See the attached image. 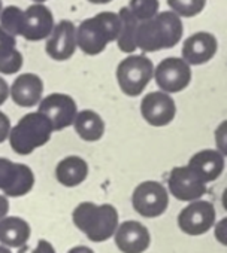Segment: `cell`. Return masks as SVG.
Masks as SVG:
<instances>
[{
	"label": "cell",
	"mask_w": 227,
	"mask_h": 253,
	"mask_svg": "<svg viewBox=\"0 0 227 253\" xmlns=\"http://www.w3.org/2000/svg\"><path fill=\"white\" fill-rule=\"evenodd\" d=\"M184 33L181 18L172 11L157 14L154 18L139 23L136 32V48L144 52H156L173 48Z\"/></svg>",
	"instance_id": "1"
},
{
	"label": "cell",
	"mask_w": 227,
	"mask_h": 253,
	"mask_svg": "<svg viewBox=\"0 0 227 253\" xmlns=\"http://www.w3.org/2000/svg\"><path fill=\"white\" fill-rule=\"evenodd\" d=\"M75 226L84 232L88 240L103 243L115 234L118 228V211L111 204L81 203L72 213Z\"/></svg>",
	"instance_id": "2"
},
{
	"label": "cell",
	"mask_w": 227,
	"mask_h": 253,
	"mask_svg": "<svg viewBox=\"0 0 227 253\" xmlns=\"http://www.w3.org/2000/svg\"><path fill=\"white\" fill-rule=\"evenodd\" d=\"M121 21L118 14L100 12L88 18L76 29V46L87 55H97L105 51L109 42L118 39Z\"/></svg>",
	"instance_id": "3"
},
{
	"label": "cell",
	"mask_w": 227,
	"mask_h": 253,
	"mask_svg": "<svg viewBox=\"0 0 227 253\" xmlns=\"http://www.w3.org/2000/svg\"><path fill=\"white\" fill-rule=\"evenodd\" d=\"M53 134V125L41 112L24 115L9 131V143L15 154L29 155L35 149L47 145Z\"/></svg>",
	"instance_id": "4"
},
{
	"label": "cell",
	"mask_w": 227,
	"mask_h": 253,
	"mask_svg": "<svg viewBox=\"0 0 227 253\" xmlns=\"http://www.w3.org/2000/svg\"><path fill=\"white\" fill-rule=\"evenodd\" d=\"M154 75V66L145 55H130L117 67V81L121 91L129 97H138L144 92Z\"/></svg>",
	"instance_id": "5"
},
{
	"label": "cell",
	"mask_w": 227,
	"mask_h": 253,
	"mask_svg": "<svg viewBox=\"0 0 227 253\" xmlns=\"http://www.w3.org/2000/svg\"><path fill=\"white\" fill-rule=\"evenodd\" d=\"M132 204L141 216L159 217L169 206V194L162 183L156 180H145L133 191Z\"/></svg>",
	"instance_id": "6"
},
{
	"label": "cell",
	"mask_w": 227,
	"mask_h": 253,
	"mask_svg": "<svg viewBox=\"0 0 227 253\" xmlns=\"http://www.w3.org/2000/svg\"><path fill=\"white\" fill-rule=\"evenodd\" d=\"M35 186V174L26 164L0 158V191L6 197H23Z\"/></svg>",
	"instance_id": "7"
},
{
	"label": "cell",
	"mask_w": 227,
	"mask_h": 253,
	"mask_svg": "<svg viewBox=\"0 0 227 253\" xmlns=\"http://www.w3.org/2000/svg\"><path fill=\"white\" fill-rule=\"evenodd\" d=\"M154 79L162 92L173 94L185 89L191 81V69L182 60L176 57L165 58L154 70Z\"/></svg>",
	"instance_id": "8"
},
{
	"label": "cell",
	"mask_w": 227,
	"mask_h": 253,
	"mask_svg": "<svg viewBox=\"0 0 227 253\" xmlns=\"http://www.w3.org/2000/svg\"><path fill=\"white\" fill-rule=\"evenodd\" d=\"M39 112L48 118L53 131H61L73 125L78 115L75 100L67 94L54 92L39 101Z\"/></svg>",
	"instance_id": "9"
},
{
	"label": "cell",
	"mask_w": 227,
	"mask_h": 253,
	"mask_svg": "<svg viewBox=\"0 0 227 253\" xmlns=\"http://www.w3.org/2000/svg\"><path fill=\"white\" fill-rule=\"evenodd\" d=\"M215 223V209L209 201H191L178 214V226L188 235H202Z\"/></svg>",
	"instance_id": "10"
},
{
	"label": "cell",
	"mask_w": 227,
	"mask_h": 253,
	"mask_svg": "<svg viewBox=\"0 0 227 253\" xmlns=\"http://www.w3.org/2000/svg\"><path fill=\"white\" fill-rule=\"evenodd\" d=\"M175 101L166 92H150L141 101V115L153 126H165L170 124L175 118Z\"/></svg>",
	"instance_id": "11"
},
{
	"label": "cell",
	"mask_w": 227,
	"mask_h": 253,
	"mask_svg": "<svg viewBox=\"0 0 227 253\" xmlns=\"http://www.w3.org/2000/svg\"><path fill=\"white\" fill-rule=\"evenodd\" d=\"M53 29H54L53 12L47 6L41 3H35L29 6L23 14V24H21L20 36L32 42L44 41L50 38Z\"/></svg>",
	"instance_id": "12"
},
{
	"label": "cell",
	"mask_w": 227,
	"mask_h": 253,
	"mask_svg": "<svg viewBox=\"0 0 227 253\" xmlns=\"http://www.w3.org/2000/svg\"><path fill=\"white\" fill-rule=\"evenodd\" d=\"M169 191L179 201H197L206 192V183H203L187 166L175 167L169 176Z\"/></svg>",
	"instance_id": "13"
},
{
	"label": "cell",
	"mask_w": 227,
	"mask_h": 253,
	"mask_svg": "<svg viewBox=\"0 0 227 253\" xmlns=\"http://www.w3.org/2000/svg\"><path fill=\"white\" fill-rule=\"evenodd\" d=\"M47 54L57 61L69 60L76 51V27L72 21L63 20L54 26L45 46Z\"/></svg>",
	"instance_id": "14"
},
{
	"label": "cell",
	"mask_w": 227,
	"mask_h": 253,
	"mask_svg": "<svg viewBox=\"0 0 227 253\" xmlns=\"http://www.w3.org/2000/svg\"><path fill=\"white\" fill-rule=\"evenodd\" d=\"M115 244L123 253H144L151 243L150 231L138 220H126L115 231Z\"/></svg>",
	"instance_id": "15"
},
{
	"label": "cell",
	"mask_w": 227,
	"mask_h": 253,
	"mask_svg": "<svg viewBox=\"0 0 227 253\" xmlns=\"http://www.w3.org/2000/svg\"><path fill=\"white\" fill-rule=\"evenodd\" d=\"M218 49V42L214 35L208 32H197L185 39L182 45V60L190 66H200L208 63Z\"/></svg>",
	"instance_id": "16"
},
{
	"label": "cell",
	"mask_w": 227,
	"mask_h": 253,
	"mask_svg": "<svg viewBox=\"0 0 227 253\" xmlns=\"http://www.w3.org/2000/svg\"><path fill=\"white\" fill-rule=\"evenodd\" d=\"M42 92H44V82L35 73L20 75L14 81V84L9 89L11 98L14 100L15 104H18L21 107L36 106L42 98Z\"/></svg>",
	"instance_id": "17"
},
{
	"label": "cell",
	"mask_w": 227,
	"mask_h": 253,
	"mask_svg": "<svg viewBox=\"0 0 227 253\" xmlns=\"http://www.w3.org/2000/svg\"><path fill=\"white\" fill-rule=\"evenodd\" d=\"M203 183L214 182L224 170V157L214 149H205L194 154L187 166Z\"/></svg>",
	"instance_id": "18"
},
{
	"label": "cell",
	"mask_w": 227,
	"mask_h": 253,
	"mask_svg": "<svg viewBox=\"0 0 227 253\" xmlns=\"http://www.w3.org/2000/svg\"><path fill=\"white\" fill-rule=\"evenodd\" d=\"M30 238V225L17 216H5L0 220V243L5 247H23Z\"/></svg>",
	"instance_id": "19"
},
{
	"label": "cell",
	"mask_w": 227,
	"mask_h": 253,
	"mask_svg": "<svg viewBox=\"0 0 227 253\" xmlns=\"http://www.w3.org/2000/svg\"><path fill=\"white\" fill-rule=\"evenodd\" d=\"M88 176V164L81 157H66L56 169L57 180L66 188H75L81 185Z\"/></svg>",
	"instance_id": "20"
},
{
	"label": "cell",
	"mask_w": 227,
	"mask_h": 253,
	"mask_svg": "<svg viewBox=\"0 0 227 253\" xmlns=\"http://www.w3.org/2000/svg\"><path fill=\"white\" fill-rule=\"evenodd\" d=\"M23 67V55L17 49V41L0 27V73L14 75Z\"/></svg>",
	"instance_id": "21"
},
{
	"label": "cell",
	"mask_w": 227,
	"mask_h": 253,
	"mask_svg": "<svg viewBox=\"0 0 227 253\" xmlns=\"http://www.w3.org/2000/svg\"><path fill=\"white\" fill-rule=\"evenodd\" d=\"M75 130L85 142H97L105 134V122L94 110H82L75 118Z\"/></svg>",
	"instance_id": "22"
},
{
	"label": "cell",
	"mask_w": 227,
	"mask_h": 253,
	"mask_svg": "<svg viewBox=\"0 0 227 253\" xmlns=\"http://www.w3.org/2000/svg\"><path fill=\"white\" fill-rule=\"evenodd\" d=\"M120 21H121V32L118 35V48L120 51L126 52V54H132L135 52L136 48V32H138V26L139 21L133 17V14L130 12L129 8H121L118 12Z\"/></svg>",
	"instance_id": "23"
},
{
	"label": "cell",
	"mask_w": 227,
	"mask_h": 253,
	"mask_svg": "<svg viewBox=\"0 0 227 253\" xmlns=\"http://www.w3.org/2000/svg\"><path fill=\"white\" fill-rule=\"evenodd\" d=\"M23 14L18 6H8L0 12V27H2L11 36H20L21 24H23Z\"/></svg>",
	"instance_id": "24"
},
{
	"label": "cell",
	"mask_w": 227,
	"mask_h": 253,
	"mask_svg": "<svg viewBox=\"0 0 227 253\" xmlns=\"http://www.w3.org/2000/svg\"><path fill=\"white\" fill-rule=\"evenodd\" d=\"M159 0H130L127 8L130 9L133 17L139 23H142L154 18L159 14Z\"/></svg>",
	"instance_id": "25"
},
{
	"label": "cell",
	"mask_w": 227,
	"mask_h": 253,
	"mask_svg": "<svg viewBox=\"0 0 227 253\" xmlns=\"http://www.w3.org/2000/svg\"><path fill=\"white\" fill-rule=\"evenodd\" d=\"M168 5L178 17L181 15L190 18L199 15L203 11L206 0H168Z\"/></svg>",
	"instance_id": "26"
},
{
	"label": "cell",
	"mask_w": 227,
	"mask_h": 253,
	"mask_svg": "<svg viewBox=\"0 0 227 253\" xmlns=\"http://www.w3.org/2000/svg\"><path fill=\"white\" fill-rule=\"evenodd\" d=\"M18 253H56L53 244L47 240H39L35 249H30L29 246L20 247Z\"/></svg>",
	"instance_id": "27"
},
{
	"label": "cell",
	"mask_w": 227,
	"mask_h": 253,
	"mask_svg": "<svg viewBox=\"0 0 227 253\" xmlns=\"http://www.w3.org/2000/svg\"><path fill=\"white\" fill-rule=\"evenodd\" d=\"M9 131H11V121L0 110V143H3L9 137Z\"/></svg>",
	"instance_id": "28"
},
{
	"label": "cell",
	"mask_w": 227,
	"mask_h": 253,
	"mask_svg": "<svg viewBox=\"0 0 227 253\" xmlns=\"http://www.w3.org/2000/svg\"><path fill=\"white\" fill-rule=\"evenodd\" d=\"M215 140L217 145L220 146V154L224 157L226 155V122H221V125L217 128L215 131Z\"/></svg>",
	"instance_id": "29"
},
{
	"label": "cell",
	"mask_w": 227,
	"mask_h": 253,
	"mask_svg": "<svg viewBox=\"0 0 227 253\" xmlns=\"http://www.w3.org/2000/svg\"><path fill=\"white\" fill-rule=\"evenodd\" d=\"M215 238L223 246H226V240H227V237H226V219H221L217 223V226H215Z\"/></svg>",
	"instance_id": "30"
},
{
	"label": "cell",
	"mask_w": 227,
	"mask_h": 253,
	"mask_svg": "<svg viewBox=\"0 0 227 253\" xmlns=\"http://www.w3.org/2000/svg\"><path fill=\"white\" fill-rule=\"evenodd\" d=\"M9 97V86L6 84L5 79H2V76H0V106H2Z\"/></svg>",
	"instance_id": "31"
},
{
	"label": "cell",
	"mask_w": 227,
	"mask_h": 253,
	"mask_svg": "<svg viewBox=\"0 0 227 253\" xmlns=\"http://www.w3.org/2000/svg\"><path fill=\"white\" fill-rule=\"evenodd\" d=\"M9 211V201L6 197L3 195H0V220H2Z\"/></svg>",
	"instance_id": "32"
},
{
	"label": "cell",
	"mask_w": 227,
	"mask_h": 253,
	"mask_svg": "<svg viewBox=\"0 0 227 253\" xmlns=\"http://www.w3.org/2000/svg\"><path fill=\"white\" fill-rule=\"evenodd\" d=\"M67 253H94V252L90 247H87V246H76V247L70 249Z\"/></svg>",
	"instance_id": "33"
},
{
	"label": "cell",
	"mask_w": 227,
	"mask_h": 253,
	"mask_svg": "<svg viewBox=\"0 0 227 253\" xmlns=\"http://www.w3.org/2000/svg\"><path fill=\"white\" fill-rule=\"evenodd\" d=\"M90 3H94V5H105V3H109L112 0H88Z\"/></svg>",
	"instance_id": "34"
},
{
	"label": "cell",
	"mask_w": 227,
	"mask_h": 253,
	"mask_svg": "<svg viewBox=\"0 0 227 253\" xmlns=\"http://www.w3.org/2000/svg\"><path fill=\"white\" fill-rule=\"evenodd\" d=\"M0 253H12L8 247H5V246H0Z\"/></svg>",
	"instance_id": "35"
},
{
	"label": "cell",
	"mask_w": 227,
	"mask_h": 253,
	"mask_svg": "<svg viewBox=\"0 0 227 253\" xmlns=\"http://www.w3.org/2000/svg\"><path fill=\"white\" fill-rule=\"evenodd\" d=\"M33 2H36V3H42V2H47V0H33Z\"/></svg>",
	"instance_id": "36"
},
{
	"label": "cell",
	"mask_w": 227,
	"mask_h": 253,
	"mask_svg": "<svg viewBox=\"0 0 227 253\" xmlns=\"http://www.w3.org/2000/svg\"><path fill=\"white\" fill-rule=\"evenodd\" d=\"M0 12H2V0H0Z\"/></svg>",
	"instance_id": "37"
}]
</instances>
